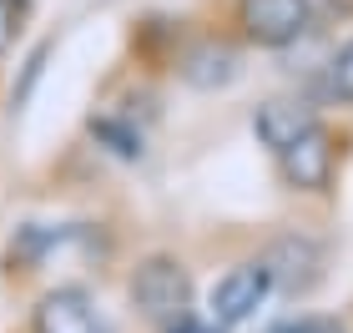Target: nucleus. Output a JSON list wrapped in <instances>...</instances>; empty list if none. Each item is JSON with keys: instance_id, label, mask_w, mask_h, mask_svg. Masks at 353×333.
<instances>
[{"instance_id": "nucleus-1", "label": "nucleus", "mask_w": 353, "mask_h": 333, "mask_svg": "<svg viewBox=\"0 0 353 333\" xmlns=\"http://www.w3.org/2000/svg\"><path fill=\"white\" fill-rule=\"evenodd\" d=\"M126 293H132V308L157 328H167V323L182 319V313H192V273L172 252L141 258L132 268V278H126Z\"/></svg>"}, {"instance_id": "nucleus-2", "label": "nucleus", "mask_w": 353, "mask_h": 333, "mask_svg": "<svg viewBox=\"0 0 353 333\" xmlns=\"http://www.w3.org/2000/svg\"><path fill=\"white\" fill-rule=\"evenodd\" d=\"M339 132L323 121H313L288 152H278V167H283V182L293 192H308V197H323L333 192V177H339Z\"/></svg>"}, {"instance_id": "nucleus-9", "label": "nucleus", "mask_w": 353, "mask_h": 333, "mask_svg": "<svg viewBox=\"0 0 353 333\" xmlns=\"http://www.w3.org/2000/svg\"><path fill=\"white\" fill-rule=\"evenodd\" d=\"M91 137H96V147H106L111 157H121V162H137L141 152V132H137V121H126V117H111V111H101V117H91Z\"/></svg>"}, {"instance_id": "nucleus-13", "label": "nucleus", "mask_w": 353, "mask_h": 333, "mask_svg": "<svg viewBox=\"0 0 353 333\" xmlns=\"http://www.w3.org/2000/svg\"><path fill=\"white\" fill-rule=\"evenodd\" d=\"M21 36V0H0V56L15 46Z\"/></svg>"}, {"instance_id": "nucleus-7", "label": "nucleus", "mask_w": 353, "mask_h": 333, "mask_svg": "<svg viewBox=\"0 0 353 333\" xmlns=\"http://www.w3.org/2000/svg\"><path fill=\"white\" fill-rule=\"evenodd\" d=\"M176 76L192 91H222L243 76V61H237V46H228V41H197L176 56Z\"/></svg>"}, {"instance_id": "nucleus-11", "label": "nucleus", "mask_w": 353, "mask_h": 333, "mask_svg": "<svg viewBox=\"0 0 353 333\" xmlns=\"http://www.w3.org/2000/svg\"><path fill=\"white\" fill-rule=\"evenodd\" d=\"M328 91H333L339 101L353 106V41H343V46H339V56L328 61Z\"/></svg>"}, {"instance_id": "nucleus-5", "label": "nucleus", "mask_w": 353, "mask_h": 333, "mask_svg": "<svg viewBox=\"0 0 353 333\" xmlns=\"http://www.w3.org/2000/svg\"><path fill=\"white\" fill-rule=\"evenodd\" d=\"M263 263L272 273V288H283V293H308L313 283L323 278V248H318L308 232L272 237L268 252H263Z\"/></svg>"}, {"instance_id": "nucleus-8", "label": "nucleus", "mask_w": 353, "mask_h": 333, "mask_svg": "<svg viewBox=\"0 0 353 333\" xmlns=\"http://www.w3.org/2000/svg\"><path fill=\"white\" fill-rule=\"evenodd\" d=\"M313 121L318 117H313V106L303 101V97H272V101H263L258 111H252V132H258V141H263L272 157L288 152Z\"/></svg>"}, {"instance_id": "nucleus-16", "label": "nucleus", "mask_w": 353, "mask_h": 333, "mask_svg": "<svg viewBox=\"0 0 353 333\" xmlns=\"http://www.w3.org/2000/svg\"><path fill=\"white\" fill-rule=\"evenodd\" d=\"M263 333H303V319H283V323H272V328H263Z\"/></svg>"}, {"instance_id": "nucleus-3", "label": "nucleus", "mask_w": 353, "mask_h": 333, "mask_svg": "<svg viewBox=\"0 0 353 333\" xmlns=\"http://www.w3.org/2000/svg\"><path fill=\"white\" fill-rule=\"evenodd\" d=\"M237 26H243V41L263 51H288L313 30V15L308 0H237Z\"/></svg>"}, {"instance_id": "nucleus-15", "label": "nucleus", "mask_w": 353, "mask_h": 333, "mask_svg": "<svg viewBox=\"0 0 353 333\" xmlns=\"http://www.w3.org/2000/svg\"><path fill=\"white\" fill-rule=\"evenodd\" d=\"M303 333H348L339 319H303Z\"/></svg>"}, {"instance_id": "nucleus-12", "label": "nucleus", "mask_w": 353, "mask_h": 333, "mask_svg": "<svg viewBox=\"0 0 353 333\" xmlns=\"http://www.w3.org/2000/svg\"><path fill=\"white\" fill-rule=\"evenodd\" d=\"M313 26H348L353 21V0H308Z\"/></svg>"}, {"instance_id": "nucleus-14", "label": "nucleus", "mask_w": 353, "mask_h": 333, "mask_svg": "<svg viewBox=\"0 0 353 333\" xmlns=\"http://www.w3.org/2000/svg\"><path fill=\"white\" fill-rule=\"evenodd\" d=\"M162 333H222V323H202V319H192V313H182V319L167 323Z\"/></svg>"}, {"instance_id": "nucleus-6", "label": "nucleus", "mask_w": 353, "mask_h": 333, "mask_svg": "<svg viewBox=\"0 0 353 333\" xmlns=\"http://www.w3.org/2000/svg\"><path fill=\"white\" fill-rule=\"evenodd\" d=\"M30 333H111L81 288H51L30 313Z\"/></svg>"}, {"instance_id": "nucleus-10", "label": "nucleus", "mask_w": 353, "mask_h": 333, "mask_svg": "<svg viewBox=\"0 0 353 333\" xmlns=\"http://www.w3.org/2000/svg\"><path fill=\"white\" fill-rule=\"evenodd\" d=\"M61 228H41V222H26V228H15V237H10V263L15 268H41L46 263V252H51L56 243H61Z\"/></svg>"}, {"instance_id": "nucleus-4", "label": "nucleus", "mask_w": 353, "mask_h": 333, "mask_svg": "<svg viewBox=\"0 0 353 333\" xmlns=\"http://www.w3.org/2000/svg\"><path fill=\"white\" fill-rule=\"evenodd\" d=\"M268 293H272V273H268L263 258L228 268V273L217 278V288H212V323H222V328L248 323L252 313L268 303Z\"/></svg>"}]
</instances>
